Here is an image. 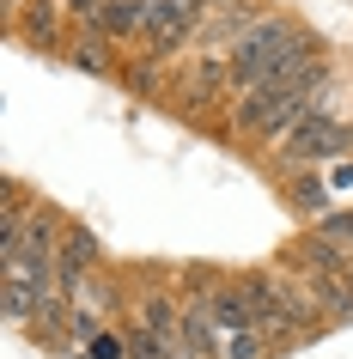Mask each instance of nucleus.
Masks as SVG:
<instances>
[{
    "label": "nucleus",
    "mask_w": 353,
    "mask_h": 359,
    "mask_svg": "<svg viewBox=\"0 0 353 359\" xmlns=\"http://www.w3.org/2000/svg\"><path fill=\"white\" fill-rule=\"evenodd\" d=\"M311 110H317V92L280 86V92H262V97H244V104H232V122H238L250 140H262V147H280V140H286V134H293Z\"/></svg>",
    "instance_id": "1"
},
{
    "label": "nucleus",
    "mask_w": 353,
    "mask_h": 359,
    "mask_svg": "<svg viewBox=\"0 0 353 359\" xmlns=\"http://www.w3.org/2000/svg\"><path fill=\"white\" fill-rule=\"evenodd\" d=\"M353 152V128L347 122H335V116H305L286 140H280V158H286V170H311V165H341Z\"/></svg>",
    "instance_id": "2"
},
{
    "label": "nucleus",
    "mask_w": 353,
    "mask_h": 359,
    "mask_svg": "<svg viewBox=\"0 0 353 359\" xmlns=\"http://www.w3.org/2000/svg\"><path fill=\"white\" fill-rule=\"evenodd\" d=\"M207 25V0H152V19H147V49L152 55H177L195 31Z\"/></svg>",
    "instance_id": "3"
},
{
    "label": "nucleus",
    "mask_w": 353,
    "mask_h": 359,
    "mask_svg": "<svg viewBox=\"0 0 353 359\" xmlns=\"http://www.w3.org/2000/svg\"><path fill=\"white\" fill-rule=\"evenodd\" d=\"M147 19H152V0H104L92 31L110 43H128V37H147Z\"/></svg>",
    "instance_id": "4"
},
{
    "label": "nucleus",
    "mask_w": 353,
    "mask_h": 359,
    "mask_svg": "<svg viewBox=\"0 0 353 359\" xmlns=\"http://www.w3.org/2000/svg\"><path fill=\"white\" fill-rule=\"evenodd\" d=\"M55 268H61V292L79 286L98 268V238L86 226H67V231H61V244H55Z\"/></svg>",
    "instance_id": "5"
},
{
    "label": "nucleus",
    "mask_w": 353,
    "mask_h": 359,
    "mask_svg": "<svg viewBox=\"0 0 353 359\" xmlns=\"http://www.w3.org/2000/svg\"><path fill=\"white\" fill-rule=\"evenodd\" d=\"M134 329L152 341H171V335H183V311L165 299V292H147V299L134 304Z\"/></svg>",
    "instance_id": "6"
},
{
    "label": "nucleus",
    "mask_w": 353,
    "mask_h": 359,
    "mask_svg": "<svg viewBox=\"0 0 353 359\" xmlns=\"http://www.w3.org/2000/svg\"><path fill=\"white\" fill-rule=\"evenodd\" d=\"M67 61H74L79 74H110V37H98V31L74 37L67 43Z\"/></svg>",
    "instance_id": "7"
},
{
    "label": "nucleus",
    "mask_w": 353,
    "mask_h": 359,
    "mask_svg": "<svg viewBox=\"0 0 353 359\" xmlns=\"http://www.w3.org/2000/svg\"><path fill=\"white\" fill-rule=\"evenodd\" d=\"M19 31H25V43H37V49H55V43H61V19H55V6H43V0H37V6L25 13Z\"/></svg>",
    "instance_id": "8"
},
{
    "label": "nucleus",
    "mask_w": 353,
    "mask_h": 359,
    "mask_svg": "<svg viewBox=\"0 0 353 359\" xmlns=\"http://www.w3.org/2000/svg\"><path fill=\"white\" fill-rule=\"evenodd\" d=\"M293 208H298V213H323V208H329V177L293 170Z\"/></svg>",
    "instance_id": "9"
},
{
    "label": "nucleus",
    "mask_w": 353,
    "mask_h": 359,
    "mask_svg": "<svg viewBox=\"0 0 353 359\" xmlns=\"http://www.w3.org/2000/svg\"><path fill=\"white\" fill-rule=\"evenodd\" d=\"M213 347H220V359H262V347H268V341H262L256 329H225Z\"/></svg>",
    "instance_id": "10"
},
{
    "label": "nucleus",
    "mask_w": 353,
    "mask_h": 359,
    "mask_svg": "<svg viewBox=\"0 0 353 359\" xmlns=\"http://www.w3.org/2000/svg\"><path fill=\"white\" fill-rule=\"evenodd\" d=\"M317 231H323V238H329V244H335V250H341V256L353 262V213H329V219H323Z\"/></svg>",
    "instance_id": "11"
},
{
    "label": "nucleus",
    "mask_w": 353,
    "mask_h": 359,
    "mask_svg": "<svg viewBox=\"0 0 353 359\" xmlns=\"http://www.w3.org/2000/svg\"><path fill=\"white\" fill-rule=\"evenodd\" d=\"M86 347H92V359H128V341H122V335H110V329H98V335L86 341Z\"/></svg>",
    "instance_id": "12"
},
{
    "label": "nucleus",
    "mask_w": 353,
    "mask_h": 359,
    "mask_svg": "<svg viewBox=\"0 0 353 359\" xmlns=\"http://www.w3.org/2000/svg\"><path fill=\"white\" fill-rule=\"evenodd\" d=\"M353 183V158H341V165H329V189H347Z\"/></svg>",
    "instance_id": "13"
},
{
    "label": "nucleus",
    "mask_w": 353,
    "mask_h": 359,
    "mask_svg": "<svg viewBox=\"0 0 353 359\" xmlns=\"http://www.w3.org/2000/svg\"><path fill=\"white\" fill-rule=\"evenodd\" d=\"M347 286H353V262H347Z\"/></svg>",
    "instance_id": "14"
},
{
    "label": "nucleus",
    "mask_w": 353,
    "mask_h": 359,
    "mask_svg": "<svg viewBox=\"0 0 353 359\" xmlns=\"http://www.w3.org/2000/svg\"><path fill=\"white\" fill-rule=\"evenodd\" d=\"M74 359H86V353H74Z\"/></svg>",
    "instance_id": "15"
}]
</instances>
